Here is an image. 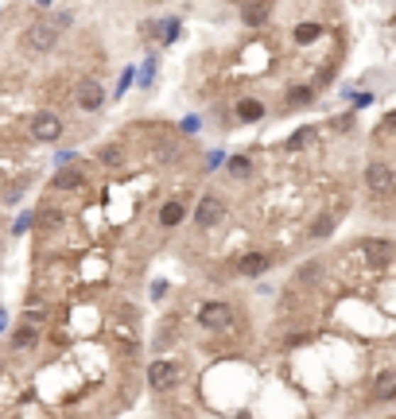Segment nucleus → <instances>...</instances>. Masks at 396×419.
I'll return each instance as SVG.
<instances>
[{"mask_svg":"<svg viewBox=\"0 0 396 419\" xmlns=\"http://www.w3.org/2000/svg\"><path fill=\"white\" fill-rule=\"evenodd\" d=\"M23 43H28V51H35V55L55 51V43H59V28H55L51 20H35L28 31H23Z\"/></svg>","mask_w":396,"mask_h":419,"instance_id":"obj_1","label":"nucleus"},{"mask_svg":"<svg viewBox=\"0 0 396 419\" xmlns=\"http://www.w3.org/2000/svg\"><path fill=\"white\" fill-rule=\"evenodd\" d=\"M74 105H78V109H86V113H97V109H101V105H105L101 82H97V78H82L78 89H74Z\"/></svg>","mask_w":396,"mask_h":419,"instance_id":"obj_2","label":"nucleus"},{"mask_svg":"<svg viewBox=\"0 0 396 419\" xmlns=\"http://www.w3.org/2000/svg\"><path fill=\"white\" fill-rule=\"evenodd\" d=\"M28 133L35 140H43V144H55V140L62 136V117L59 113H35L31 125H28Z\"/></svg>","mask_w":396,"mask_h":419,"instance_id":"obj_3","label":"nucleus"},{"mask_svg":"<svg viewBox=\"0 0 396 419\" xmlns=\"http://www.w3.org/2000/svg\"><path fill=\"white\" fill-rule=\"evenodd\" d=\"M221 218H226V202H221L218 194H206V199L198 202V210H194V225L214 229V225H221Z\"/></svg>","mask_w":396,"mask_h":419,"instance_id":"obj_4","label":"nucleus"},{"mask_svg":"<svg viewBox=\"0 0 396 419\" xmlns=\"http://www.w3.org/2000/svg\"><path fill=\"white\" fill-rule=\"evenodd\" d=\"M392 183H396V175H392L389 163L377 160V163H369V167H365V186L373 194H381V199H385V194H392Z\"/></svg>","mask_w":396,"mask_h":419,"instance_id":"obj_5","label":"nucleus"},{"mask_svg":"<svg viewBox=\"0 0 396 419\" xmlns=\"http://www.w3.org/2000/svg\"><path fill=\"white\" fill-rule=\"evenodd\" d=\"M198 323H202L206 330H226V326L233 323V311H229L226 303H206V307L198 311Z\"/></svg>","mask_w":396,"mask_h":419,"instance_id":"obj_6","label":"nucleus"},{"mask_svg":"<svg viewBox=\"0 0 396 419\" xmlns=\"http://www.w3.org/2000/svg\"><path fill=\"white\" fill-rule=\"evenodd\" d=\"M175 381H179V365H175V361H155V365L148 369V384H152L155 392H167Z\"/></svg>","mask_w":396,"mask_h":419,"instance_id":"obj_7","label":"nucleus"},{"mask_svg":"<svg viewBox=\"0 0 396 419\" xmlns=\"http://www.w3.org/2000/svg\"><path fill=\"white\" fill-rule=\"evenodd\" d=\"M268 268H272L268 252H249V257L237 260V272H241V276H260V272H268Z\"/></svg>","mask_w":396,"mask_h":419,"instance_id":"obj_8","label":"nucleus"},{"mask_svg":"<svg viewBox=\"0 0 396 419\" xmlns=\"http://www.w3.org/2000/svg\"><path fill=\"white\" fill-rule=\"evenodd\" d=\"M268 16H272V4H268V0H249V4L241 8V20L249 23V28H260V23H268Z\"/></svg>","mask_w":396,"mask_h":419,"instance_id":"obj_9","label":"nucleus"},{"mask_svg":"<svg viewBox=\"0 0 396 419\" xmlns=\"http://www.w3.org/2000/svg\"><path fill=\"white\" fill-rule=\"evenodd\" d=\"M82 186H86V175L74 171V167H66V171H59V175L51 179V191H82Z\"/></svg>","mask_w":396,"mask_h":419,"instance_id":"obj_10","label":"nucleus"},{"mask_svg":"<svg viewBox=\"0 0 396 419\" xmlns=\"http://www.w3.org/2000/svg\"><path fill=\"white\" fill-rule=\"evenodd\" d=\"M361 252H365L369 260H377V264H389V260H392V245L389 241H373V237L361 241Z\"/></svg>","mask_w":396,"mask_h":419,"instance_id":"obj_11","label":"nucleus"},{"mask_svg":"<svg viewBox=\"0 0 396 419\" xmlns=\"http://www.w3.org/2000/svg\"><path fill=\"white\" fill-rule=\"evenodd\" d=\"M179 221H183V202H167V206L160 210V225L163 229H175Z\"/></svg>","mask_w":396,"mask_h":419,"instance_id":"obj_12","label":"nucleus"},{"mask_svg":"<svg viewBox=\"0 0 396 419\" xmlns=\"http://www.w3.org/2000/svg\"><path fill=\"white\" fill-rule=\"evenodd\" d=\"M237 117H241V121H260L264 117V105L253 101V97H241V101H237Z\"/></svg>","mask_w":396,"mask_h":419,"instance_id":"obj_13","label":"nucleus"},{"mask_svg":"<svg viewBox=\"0 0 396 419\" xmlns=\"http://www.w3.org/2000/svg\"><path fill=\"white\" fill-rule=\"evenodd\" d=\"M155 160H160L163 167H171V163L183 160V147H179L175 140H171V144H160V147H155Z\"/></svg>","mask_w":396,"mask_h":419,"instance_id":"obj_14","label":"nucleus"},{"mask_svg":"<svg viewBox=\"0 0 396 419\" xmlns=\"http://www.w3.org/2000/svg\"><path fill=\"white\" fill-rule=\"evenodd\" d=\"M229 175H237V179L253 175V160L249 155H233V160H229Z\"/></svg>","mask_w":396,"mask_h":419,"instance_id":"obj_15","label":"nucleus"},{"mask_svg":"<svg viewBox=\"0 0 396 419\" xmlns=\"http://www.w3.org/2000/svg\"><path fill=\"white\" fill-rule=\"evenodd\" d=\"M311 97H315V89H311V86L287 89V105H311Z\"/></svg>","mask_w":396,"mask_h":419,"instance_id":"obj_16","label":"nucleus"},{"mask_svg":"<svg viewBox=\"0 0 396 419\" xmlns=\"http://www.w3.org/2000/svg\"><path fill=\"white\" fill-rule=\"evenodd\" d=\"M319 35H323L319 23H299V28H295V39H299V43H315Z\"/></svg>","mask_w":396,"mask_h":419,"instance_id":"obj_17","label":"nucleus"},{"mask_svg":"<svg viewBox=\"0 0 396 419\" xmlns=\"http://www.w3.org/2000/svg\"><path fill=\"white\" fill-rule=\"evenodd\" d=\"M392 392H396V373H381V376H377V396L389 400Z\"/></svg>","mask_w":396,"mask_h":419,"instance_id":"obj_18","label":"nucleus"},{"mask_svg":"<svg viewBox=\"0 0 396 419\" xmlns=\"http://www.w3.org/2000/svg\"><path fill=\"white\" fill-rule=\"evenodd\" d=\"M311 140H315V128H299V133L287 140V152H299V147H307Z\"/></svg>","mask_w":396,"mask_h":419,"instance_id":"obj_19","label":"nucleus"},{"mask_svg":"<svg viewBox=\"0 0 396 419\" xmlns=\"http://www.w3.org/2000/svg\"><path fill=\"white\" fill-rule=\"evenodd\" d=\"M330 229H334V218H330V213H319L315 225H311V237H326Z\"/></svg>","mask_w":396,"mask_h":419,"instance_id":"obj_20","label":"nucleus"},{"mask_svg":"<svg viewBox=\"0 0 396 419\" xmlns=\"http://www.w3.org/2000/svg\"><path fill=\"white\" fill-rule=\"evenodd\" d=\"M121 160H125V152H121L117 144H105V147H101V163H109V167H117Z\"/></svg>","mask_w":396,"mask_h":419,"instance_id":"obj_21","label":"nucleus"},{"mask_svg":"<svg viewBox=\"0 0 396 419\" xmlns=\"http://www.w3.org/2000/svg\"><path fill=\"white\" fill-rule=\"evenodd\" d=\"M12 346L16 350H31V346H35V330H16L12 334Z\"/></svg>","mask_w":396,"mask_h":419,"instance_id":"obj_22","label":"nucleus"},{"mask_svg":"<svg viewBox=\"0 0 396 419\" xmlns=\"http://www.w3.org/2000/svg\"><path fill=\"white\" fill-rule=\"evenodd\" d=\"M160 31H163V43H175L179 39V20H163Z\"/></svg>","mask_w":396,"mask_h":419,"instance_id":"obj_23","label":"nucleus"},{"mask_svg":"<svg viewBox=\"0 0 396 419\" xmlns=\"http://www.w3.org/2000/svg\"><path fill=\"white\" fill-rule=\"evenodd\" d=\"M295 279H299V284H315V279H319V264L299 268V272H295Z\"/></svg>","mask_w":396,"mask_h":419,"instance_id":"obj_24","label":"nucleus"},{"mask_svg":"<svg viewBox=\"0 0 396 419\" xmlns=\"http://www.w3.org/2000/svg\"><path fill=\"white\" fill-rule=\"evenodd\" d=\"M31 221H35V213H20V218H16V225H12V233H23V229H31Z\"/></svg>","mask_w":396,"mask_h":419,"instance_id":"obj_25","label":"nucleus"},{"mask_svg":"<svg viewBox=\"0 0 396 419\" xmlns=\"http://www.w3.org/2000/svg\"><path fill=\"white\" fill-rule=\"evenodd\" d=\"M152 78H155V59H148L144 62V74H140V86H152Z\"/></svg>","mask_w":396,"mask_h":419,"instance_id":"obj_26","label":"nucleus"}]
</instances>
